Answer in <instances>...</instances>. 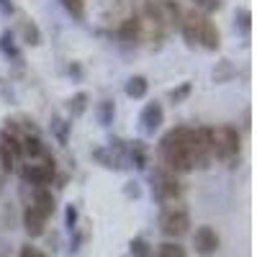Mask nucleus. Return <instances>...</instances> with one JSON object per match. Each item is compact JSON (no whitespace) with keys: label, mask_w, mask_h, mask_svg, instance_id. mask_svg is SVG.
<instances>
[{"label":"nucleus","mask_w":257,"mask_h":257,"mask_svg":"<svg viewBox=\"0 0 257 257\" xmlns=\"http://www.w3.org/2000/svg\"><path fill=\"white\" fill-rule=\"evenodd\" d=\"M67 126L70 123H64L62 118H54V132H57V139L64 144V142H67Z\"/></svg>","instance_id":"nucleus-26"},{"label":"nucleus","mask_w":257,"mask_h":257,"mask_svg":"<svg viewBox=\"0 0 257 257\" xmlns=\"http://www.w3.org/2000/svg\"><path fill=\"white\" fill-rule=\"evenodd\" d=\"M31 206H34V208L41 213V216L47 219V216H52V213H54V196H52L49 190H39Z\"/></svg>","instance_id":"nucleus-14"},{"label":"nucleus","mask_w":257,"mask_h":257,"mask_svg":"<svg viewBox=\"0 0 257 257\" xmlns=\"http://www.w3.org/2000/svg\"><path fill=\"white\" fill-rule=\"evenodd\" d=\"M111 116H113V103L111 100H103L100 103V121L103 123H111Z\"/></svg>","instance_id":"nucleus-25"},{"label":"nucleus","mask_w":257,"mask_h":257,"mask_svg":"<svg viewBox=\"0 0 257 257\" xmlns=\"http://www.w3.org/2000/svg\"><path fill=\"white\" fill-rule=\"evenodd\" d=\"M13 165H16L13 152H11V149H8L6 144H0V167H3V173H11Z\"/></svg>","instance_id":"nucleus-19"},{"label":"nucleus","mask_w":257,"mask_h":257,"mask_svg":"<svg viewBox=\"0 0 257 257\" xmlns=\"http://www.w3.org/2000/svg\"><path fill=\"white\" fill-rule=\"evenodd\" d=\"M85 100H88V95H85V93H80V95H75V105H72V111L75 113H82V108H85Z\"/></svg>","instance_id":"nucleus-28"},{"label":"nucleus","mask_w":257,"mask_h":257,"mask_svg":"<svg viewBox=\"0 0 257 257\" xmlns=\"http://www.w3.org/2000/svg\"><path fill=\"white\" fill-rule=\"evenodd\" d=\"M142 16H149L155 18L157 24H162V29H173V26H180V6L178 0H144V13Z\"/></svg>","instance_id":"nucleus-3"},{"label":"nucleus","mask_w":257,"mask_h":257,"mask_svg":"<svg viewBox=\"0 0 257 257\" xmlns=\"http://www.w3.org/2000/svg\"><path fill=\"white\" fill-rule=\"evenodd\" d=\"M198 44H203L206 49H219V29H216V24L206 16L203 18V26H201V39H198Z\"/></svg>","instance_id":"nucleus-13"},{"label":"nucleus","mask_w":257,"mask_h":257,"mask_svg":"<svg viewBox=\"0 0 257 257\" xmlns=\"http://www.w3.org/2000/svg\"><path fill=\"white\" fill-rule=\"evenodd\" d=\"M0 49H3V54H8V57H18V49L13 44V34L11 31H3V36H0Z\"/></svg>","instance_id":"nucleus-20"},{"label":"nucleus","mask_w":257,"mask_h":257,"mask_svg":"<svg viewBox=\"0 0 257 257\" xmlns=\"http://www.w3.org/2000/svg\"><path fill=\"white\" fill-rule=\"evenodd\" d=\"M180 193H183V185L175 178V173L165 170V173L157 178V198L165 201V203H175L180 198Z\"/></svg>","instance_id":"nucleus-8"},{"label":"nucleus","mask_w":257,"mask_h":257,"mask_svg":"<svg viewBox=\"0 0 257 257\" xmlns=\"http://www.w3.org/2000/svg\"><path fill=\"white\" fill-rule=\"evenodd\" d=\"M162 116H165V113H162V105H160L157 100H155V103H149L147 108L142 111V123H144V132H147V134H152L155 128L162 123Z\"/></svg>","instance_id":"nucleus-10"},{"label":"nucleus","mask_w":257,"mask_h":257,"mask_svg":"<svg viewBox=\"0 0 257 257\" xmlns=\"http://www.w3.org/2000/svg\"><path fill=\"white\" fill-rule=\"evenodd\" d=\"M190 155H193V165L196 167H208L211 160V128L198 126L190 128Z\"/></svg>","instance_id":"nucleus-5"},{"label":"nucleus","mask_w":257,"mask_h":257,"mask_svg":"<svg viewBox=\"0 0 257 257\" xmlns=\"http://www.w3.org/2000/svg\"><path fill=\"white\" fill-rule=\"evenodd\" d=\"M0 13H3V16L13 13V3H11V0H0Z\"/></svg>","instance_id":"nucleus-29"},{"label":"nucleus","mask_w":257,"mask_h":257,"mask_svg":"<svg viewBox=\"0 0 257 257\" xmlns=\"http://www.w3.org/2000/svg\"><path fill=\"white\" fill-rule=\"evenodd\" d=\"M62 6L67 8V13H72L75 18L85 16V0H62Z\"/></svg>","instance_id":"nucleus-21"},{"label":"nucleus","mask_w":257,"mask_h":257,"mask_svg":"<svg viewBox=\"0 0 257 257\" xmlns=\"http://www.w3.org/2000/svg\"><path fill=\"white\" fill-rule=\"evenodd\" d=\"M21 155H26V157H31V160L41 157L44 162L52 160V157L47 155V149H44V144H41L39 137H26V139H21Z\"/></svg>","instance_id":"nucleus-11"},{"label":"nucleus","mask_w":257,"mask_h":257,"mask_svg":"<svg viewBox=\"0 0 257 257\" xmlns=\"http://www.w3.org/2000/svg\"><path fill=\"white\" fill-rule=\"evenodd\" d=\"M121 36L126 41H137L139 39V18L137 16L134 18H126L123 24H121Z\"/></svg>","instance_id":"nucleus-16"},{"label":"nucleus","mask_w":257,"mask_h":257,"mask_svg":"<svg viewBox=\"0 0 257 257\" xmlns=\"http://www.w3.org/2000/svg\"><path fill=\"white\" fill-rule=\"evenodd\" d=\"M196 249L201 254H213L219 249V234L211 226H198L196 229Z\"/></svg>","instance_id":"nucleus-9"},{"label":"nucleus","mask_w":257,"mask_h":257,"mask_svg":"<svg viewBox=\"0 0 257 257\" xmlns=\"http://www.w3.org/2000/svg\"><path fill=\"white\" fill-rule=\"evenodd\" d=\"M157 257H185V247H180L178 242H162L157 247Z\"/></svg>","instance_id":"nucleus-17"},{"label":"nucleus","mask_w":257,"mask_h":257,"mask_svg":"<svg viewBox=\"0 0 257 257\" xmlns=\"http://www.w3.org/2000/svg\"><path fill=\"white\" fill-rule=\"evenodd\" d=\"M162 160L170 173H190L193 167V155H190V128L178 126L173 132H167L160 142Z\"/></svg>","instance_id":"nucleus-1"},{"label":"nucleus","mask_w":257,"mask_h":257,"mask_svg":"<svg viewBox=\"0 0 257 257\" xmlns=\"http://www.w3.org/2000/svg\"><path fill=\"white\" fill-rule=\"evenodd\" d=\"M75 221H77V211H75V206H70V208H67V226L72 229Z\"/></svg>","instance_id":"nucleus-30"},{"label":"nucleus","mask_w":257,"mask_h":257,"mask_svg":"<svg viewBox=\"0 0 257 257\" xmlns=\"http://www.w3.org/2000/svg\"><path fill=\"white\" fill-rule=\"evenodd\" d=\"M160 226L167 237H183V234L190 229V216H188V208L183 203H170L165 211H162V219H160Z\"/></svg>","instance_id":"nucleus-4"},{"label":"nucleus","mask_w":257,"mask_h":257,"mask_svg":"<svg viewBox=\"0 0 257 257\" xmlns=\"http://www.w3.org/2000/svg\"><path fill=\"white\" fill-rule=\"evenodd\" d=\"M249 11H244V8H239L237 11V21H239V26H242V31H249Z\"/></svg>","instance_id":"nucleus-27"},{"label":"nucleus","mask_w":257,"mask_h":257,"mask_svg":"<svg viewBox=\"0 0 257 257\" xmlns=\"http://www.w3.org/2000/svg\"><path fill=\"white\" fill-rule=\"evenodd\" d=\"M44 216L34 208V206H29L26 211H24V226H26V231L31 234V237H41L44 234Z\"/></svg>","instance_id":"nucleus-12"},{"label":"nucleus","mask_w":257,"mask_h":257,"mask_svg":"<svg viewBox=\"0 0 257 257\" xmlns=\"http://www.w3.org/2000/svg\"><path fill=\"white\" fill-rule=\"evenodd\" d=\"M24 36H26V41L29 44H41V34H39V29L34 26V24H24Z\"/></svg>","instance_id":"nucleus-22"},{"label":"nucleus","mask_w":257,"mask_h":257,"mask_svg":"<svg viewBox=\"0 0 257 257\" xmlns=\"http://www.w3.org/2000/svg\"><path fill=\"white\" fill-rule=\"evenodd\" d=\"M147 88H149V82L144 80V77H132L128 80V85H126V95L128 98H144L147 95Z\"/></svg>","instance_id":"nucleus-15"},{"label":"nucleus","mask_w":257,"mask_h":257,"mask_svg":"<svg viewBox=\"0 0 257 257\" xmlns=\"http://www.w3.org/2000/svg\"><path fill=\"white\" fill-rule=\"evenodd\" d=\"M132 254L134 257H149V254H152V249H149V244L144 239H134L132 242Z\"/></svg>","instance_id":"nucleus-23"},{"label":"nucleus","mask_w":257,"mask_h":257,"mask_svg":"<svg viewBox=\"0 0 257 257\" xmlns=\"http://www.w3.org/2000/svg\"><path fill=\"white\" fill-rule=\"evenodd\" d=\"M188 90H190V85H183V88H180L178 93H173V98H175V100H180V98H183V95H185Z\"/></svg>","instance_id":"nucleus-32"},{"label":"nucleus","mask_w":257,"mask_h":257,"mask_svg":"<svg viewBox=\"0 0 257 257\" xmlns=\"http://www.w3.org/2000/svg\"><path fill=\"white\" fill-rule=\"evenodd\" d=\"M203 13L201 11H185L183 16H180V31H183V36H185V41L190 47H196L198 44V39H201V26H203Z\"/></svg>","instance_id":"nucleus-6"},{"label":"nucleus","mask_w":257,"mask_h":257,"mask_svg":"<svg viewBox=\"0 0 257 257\" xmlns=\"http://www.w3.org/2000/svg\"><path fill=\"white\" fill-rule=\"evenodd\" d=\"M0 144H6L11 152H13V157H18L21 155V139L16 137V134H8V132H3L0 134Z\"/></svg>","instance_id":"nucleus-18"},{"label":"nucleus","mask_w":257,"mask_h":257,"mask_svg":"<svg viewBox=\"0 0 257 257\" xmlns=\"http://www.w3.org/2000/svg\"><path fill=\"white\" fill-rule=\"evenodd\" d=\"M21 257H44L39 249H34V247H24L21 249Z\"/></svg>","instance_id":"nucleus-31"},{"label":"nucleus","mask_w":257,"mask_h":257,"mask_svg":"<svg viewBox=\"0 0 257 257\" xmlns=\"http://www.w3.org/2000/svg\"><path fill=\"white\" fill-rule=\"evenodd\" d=\"M196 3V11H201L203 16L206 13H211V11H216L219 6H221V0H193Z\"/></svg>","instance_id":"nucleus-24"},{"label":"nucleus","mask_w":257,"mask_h":257,"mask_svg":"<svg viewBox=\"0 0 257 257\" xmlns=\"http://www.w3.org/2000/svg\"><path fill=\"white\" fill-rule=\"evenodd\" d=\"M21 175H24V180L31 183V185H47L54 178V160H49V162H29Z\"/></svg>","instance_id":"nucleus-7"},{"label":"nucleus","mask_w":257,"mask_h":257,"mask_svg":"<svg viewBox=\"0 0 257 257\" xmlns=\"http://www.w3.org/2000/svg\"><path fill=\"white\" fill-rule=\"evenodd\" d=\"M211 152L224 162H231L239 155V132L229 123L211 128Z\"/></svg>","instance_id":"nucleus-2"}]
</instances>
